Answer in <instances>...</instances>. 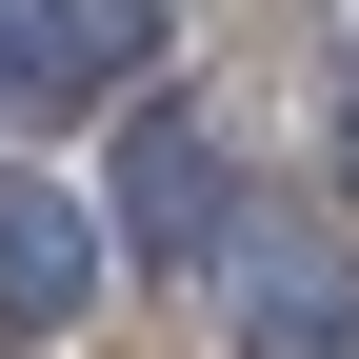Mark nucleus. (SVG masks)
Returning <instances> with one entry per match:
<instances>
[{"instance_id": "obj_1", "label": "nucleus", "mask_w": 359, "mask_h": 359, "mask_svg": "<svg viewBox=\"0 0 359 359\" xmlns=\"http://www.w3.org/2000/svg\"><path fill=\"white\" fill-rule=\"evenodd\" d=\"M120 259H160V280H200V259H240V140H219L200 100H140L120 120V180H100Z\"/></svg>"}, {"instance_id": "obj_2", "label": "nucleus", "mask_w": 359, "mask_h": 359, "mask_svg": "<svg viewBox=\"0 0 359 359\" xmlns=\"http://www.w3.org/2000/svg\"><path fill=\"white\" fill-rule=\"evenodd\" d=\"M100 280H120V219H100V180H60V160H0V339H80L100 320Z\"/></svg>"}, {"instance_id": "obj_3", "label": "nucleus", "mask_w": 359, "mask_h": 359, "mask_svg": "<svg viewBox=\"0 0 359 359\" xmlns=\"http://www.w3.org/2000/svg\"><path fill=\"white\" fill-rule=\"evenodd\" d=\"M160 20L180 0H0V100L20 120H100L160 80Z\"/></svg>"}, {"instance_id": "obj_4", "label": "nucleus", "mask_w": 359, "mask_h": 359, "mask_svg": "<svg viewBox=\"0 0 359 359\" xmlns=\"http://www.w3.org/2000/svg\"><path fill=\"white\" fill-rule=\"evenodd\" d=\"M240 359H359V259H240Z\"/></svg>"}, {"instance_id": "obj_5", "label": "nucleus", "mask_w": 359, "mask_h": 359, "mask_svg": "<svg viewBox=\"0 0 359 359\" xmlns=\"http://www.w3.org/2000/svg\"><path fill=\"white\" fill-rule=\"evenodd\" d=\"M320 160H339V200H359V40H339V80H320Z\"/></svg>"}]
</instances>
